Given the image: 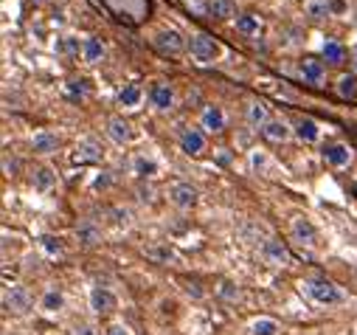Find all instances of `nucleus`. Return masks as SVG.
Wrapping results in <instances>:
<instances>
[{"instance_id": "obj_1", "label": "nucleus", "mask_w": 357, "mask_h": 335, "mask_svg": "<svg viewBox=\"0 0 357 335\" xmlns=\"http://www.w3.org/2000/svg\"><path fill=\"white\" fill-rule=\"evenodd\" d=\"M301 293H304L312 304H318V307H340V304H346L343 288H337L335 282H329V279H324V276H310V279H304V282H301Z\"/></svg>"}, {"instance_id": "obj_2", "label": "nucleus", "mask_w": 357, "mask_h": 335, "mask_svg": "<svg viewBox=\"0 0 357 335\" xmlns=\"http://www.w3.org/2000/svg\"><path fill=\"white\" fill-rule=\"evenodd\" d=\"M220 54H222V48L211 34H206V31H192L189 34V57L197 65H214L220 59Z\"/></svg>"}, {"instance_id": "obj_3", "label": "nucleus", "mask_w": 357, "mask_h": 335, "mask_svg": "<svg viewBox=\"0 0 357 335\" xmlns=\"http://www.w3.org/2000/svg\"><path fill=\"white\" fill-rule=\"evenodd\" d=\"M152 48L163 57H181L183 51H189V37H183L177 29H158L152 34Z\"/></svg>"}, {"instance_id": "obj_4", "label": "nucleus", "mask_w": 357, "mask_h": 335, "mask_svg": "<svg viewBox=\"0 0 357 335\" xmlns=\"http://www.w3.org/2000/svg\"><path fill=\"white\" fill-rule=\"evenodd\" d=\"M259 260L267 262L271 268H287V265L293 262L290 248H287L282 239H276V237H264V239L259 242Z\"/></svg>"}, {"instance_id": "obj_5", "label": "nucleus", "mask_w": 357, "mask_h": 335, "mask_svg": "<svg viewBox=\"0 0 357 335\" xmlns=\"http://www.w3.org/2000/svg\"><path fill=\"white\" fill-rule=\"evenodd\" d=\"M31 307H34V299H31V293H29V288L26 285H6L3 288V310L6 313H12V315H29L31 313Z\"/></svg>"}, {"instance_id": "obj_6", "label": "nucleus", "mask_w": 357, "mask_h": 335, "mask_svg": "<svg viewBox=\"0 0 357 335\" xmlns=\"http://www.w3.org/2000/svg\"><path fill=\"white\" fill-rule=\"evenodd\" d=\"M321 158L326 166H332V170H346V166H351V161H354V149L346 141H329L321 147Z\"/></svg>"}, {"instance_id": "obj_7", "label": "nucleus", "mask_w": 357, "mask_h": 335, "mask_svg": "<svg viewBox=\"0 0 357 335\" xmlns=\"http://www.w3.org/2000/svg\"><path fill=\"white\" fill-rule=\"evenodd\" d=\"M169 203L177 211H192L200 203V192H197V186H192L186 181H177V184L169 186Z\"/></svg>"}, {"instance_id": "obj_8", "label": "nucleus", "mask_w": 357, "mask_h": 335, "mask_svg": "<svg viewBox=\"0 0 357 335\" xmlns=\"http://www.w3.org/2000/svg\"><path fill=\"white\" fill-rule=\"evenodd\" d=\"M296 76L304 82V85H310V88H324V82H326V65L321 59H315V57H304L296 65Z\"/></svg>"}, {"instance_id": "obj_9", "label": "nucleus", "mask_w": 357, "mask_h": 335, "mask_svg": "<svg viewBox=\"0 0 357 335\" xmlns=\"http://www.w3.org/2000/svg\"><path fill=\"white\" fill-rule=\"evenodd\" d=\"M146 99H149V107L155 113H172L174 105H177L174 85H169V82H155V85L149 88V94H146Z\"/></svg>"}, {"instance_id": "obj_10", "label": "nucleus", "mask_w": 357, "mask_h": 335, "mask_svg": "<svg viewBox=\"0 0 357 335\" xmlns=\"http://www.w3.org/2000/svg\"><path fill=\"white\" fill-rule=\"evenodd\" d=\"M87 304H91V310L96 315H110V313L119 310V296L105 285H93L91 290H87Z\"/></svg>"}, {"instance_id": "obj_11", "label": "nucleus", "mask_w": 357, "mask_h": 335, "mask_svg": "<svg viewBox=\"0 0 357 335\" xmlns=\"http://www.w3.org/2000/svg\"><path fill=\"white\" fill-rule=\"evenodd\" d=\"M290 237H293V242H298L304 248H315L318 239H321V231H318V225L310 217L298 214V217L290 220Z\"/></svg>"}, {"instance_id": "obj_12", "label": "nucleus", "mask_w": 357, "mask_h": 335, "mask_svg": "<svg viewBox=\"0 0 357 335\" xmlns=\"http://www.w3.org/2000/svg\"><path fill=\"white\" fill-rule=\"evenodd\" d=\"M70 161H73L76 166H87V163H102V161H105V149H102V144H99L96 138H82V141L73 147V155H70Z\"/></svg>"}, {"instance_id": "obj_13", "label": "nucleus", "mask_w": 357, "mask_h": 335, "mask_svg": "<svg viewBox=\"0 0 357 335\" xmlns=\"http://www.w3.org/2000/svg\"><path fill=\"white\" fill-rule=\"evenodd\" d=\"M177 144L186 155H203L206 147H208V138H206V130L203 127H183L181 135H177Z\"/></svg>"}, {"instance_id": "obj_14", "label": "nucleus", "mask_w": 357, "mask_h": 335, "mask_svg": "<svg viewBox=\"0 0 357 335\" xmlns=\"http://www.w3.org/2000/svg\"><path fill=\"white\" fill-rule=\"evenodd\" d=\"M200 127H203L206 133H211V135L225 133V127H228V113H225V107H222V105H206V107L200 110Z\"/></svg>"}, {"instance_id": "obj_15", "label": "nucleus", "mask_w": 357, "mask_h": 335, "mask_svg": "<svg viewBox=\"0 0 357 335\" xmlns=\"http://www.w3.org/2000/svg\"><path fill=\"white\" fill-rule=\"evenodd\" d=\"M105 133H107V138H110L116 147H127V144L135 138L132 124H130L124 116H107V119H105Z\"/></svg>"}, {"instance_id": "obj_16", "label": "nucleus", "mask_w": 357, "mask_h": 335, "mask_svg": "<svg viewBox=\"0 0 357 335\" xmlns=\"http://www.w3.org/2000/svg\"><path fill=\"white\" fill-rule=\"evenodd\" d=\"M248 166L253 175H261V178H276V161L271 158V152L261 149V147H253L248 152Z\"/></svg>"}, {"instance_id": "obj_17", "label": "nucleus", "mask_w": 357, "mask_h": 335, "mask_svg": "<svg viewBox=\"0 0 357 335\" xmlns=\"http://www.w3.org/2000/svg\"><path fill=\"white\" fill-rule=\"evenodd\" d=\"M102 239H105V234H102V225L96 220L84 217L76 223V242L82 248H96V245H102Z\"/></svg>"}, {"instance_id": "obj_18", "label": "nucleus", "mask_w": 357, "mask_h": 335, "mask_svg": "<svg viewBox=\"0 0 357 335\" xmlns=\"http://www.w3.org/2000/svg\"><path fill=\"white\" fill-rule=\"evenodd\" d=\"M65 304H68L65 290H62V288H56V285L45 288V290H43V296H40V302H37L40 313H45V315H59V313L65 310Z\"/></svg>"}, {"instance_id": "obj_19", "label": "nucleus", "mask_w": 357, "mask_h": 335, "mask_svg": "<svg viewBox=\"0 0 357 335\" xmlns=\"http://www.w3.org/2000/svg\"><path fill=\"white\" fill-rule=\"evenodd\" d=\"M56 184H59V175H56L54 166H48V163L34 166V172H31V189L34 192L48 195L51 189H56Z\"/></svg>"}, {"instance_id": "obj_20", "label": "nucleus", "mask_w": 357, "mask_h": 335, "mask_svg": "<svg viewBox=\"0 0 357 335\" xmlns=\"http://www.w3.org/2000/svg\"><path fill=\"white\" fill-rule=\"evenodd\" d=\"M293 133H296V138H298L301 144H318L321 135H324L321 124H318L312 116H298V119L293 121Z\"/></svg>"}, {"instance_id": "obj_21", "label": "nucleus", "mask_w": 357, "mask_h": 335, "mask_svg": "<svg viewBox=\"0 0 357 335\" xmlns=\"http://www.w3.org/2000/svg\"><path fill=\"white\" fill-rule=\"evenodd\" d=\"M56 149H59V135H56V133H51V130H37V133L31 135V152H34L37 158H51V155H56Z\"/></svg>"}, {"instance_id": "obj_22", "label": "nucleus", "mask_w": 357, "mask_h": 335, "mask_svg": "<svg viewBox=\"0 0 357 335\" xmlns=\"http://www.w3.org/2000/svg\"><path fill=\"white\" fill-rule=\"evenodd\" d=\"M261 135L267 138V141H273V144H287L290 138H296V133H293V124L287 121V119H271L264 127H261Z\"/></svg>"}, {"instance_id": "obj_23", "label": "nucleus", "mask_w": 357, "mask_h": 335, "mask_svg": "<svg viewBox=\"0 0 357 335\" xmlns=\"http://www.w3.org/2000/svg\"><path fill=\"white\" fill-rule=\"evenodd\" d=\"M132 175L138 178V181H152V178H158L160 175V163H158V158H152V155H146V152H138L135 158H132Z\"/></svg>"}, {"instance_id": "obj_24", "label": "nucleus", "mask_w": 357, "mask_h": 335, "mask_svg": "<svg viewBox=\"0 0 357 335\" xmlns=\"http://www.w3.org/2000/svg\"><path fill=\"white\" fill-rule=\"evenodd\" d=\"M144 99H146V94H144L141 85H135V82H127V85H121L119 94H116V102L124 110H138L144 105Z\"/></svg>"}, {"instance_id": "obj_25", "label": "nucleus", "mask_w": 357, "mask_h": 335, "mask_svg": "<svg viewBox=\"0 0 357 335\" xmlns=\"http://www.w3.org/2000/svg\"><path fill=\"white\" fill-rule=\"evenodd\" d=\"M271 119H273V116H271V107H267V102H261V99H250V102L245 105V121H248V127L261 130Z\"/></svg>"}, {"instance_id": "obj_26", "label": "nucleus", "mask_w": 357, "mask_h": 335, "mask_svg": "<svg viewBox=\"0 0 357 335\" xmlns=\"http://www.w3.org/2000/svg\"><path fill=\"white\" fill-rule=\"evenodd\" d=\"M107 59V45L102 37H84L82 45V62L84 65H102Z\"/></svg>"}, {"instance_id": "obj_27", "label": "nucleus", "mask_w": 357, "mask_h": 335, "mask_svg": "<svg viewBox=\"0 0 357 335\" xmlns=\"http://www.w3.org/2000/svg\"><path fill=\"white\" fill-rule=\"evenodd\" d=\"M146 257L155 260L158 265H177L181 262V254H177V248L169 245V242H155L146 248Z\"/></svg>"}, {"instance_id": "obj_28", "label": "nucleus", "mask_w": 357, "mask_h": 335, "mask_svg": "<svg viewBox=\"0 0 357 335\" xmlns=\"http://www.w3.org/2000/svg\"><path fill=\"white\" fill-rule=\"evenodd\" d=\"M206 15L211 20H236V0H206Z\"/></svg>"}, {"instance_id": "obj_29", "label": "nucleus", "mask_w": 357, "mask_h": 335, "mask_svg": "<svg viewBox=\"0 0 357 335\" xmlns=\"http://www.w3.org/2000/svg\"><path fill=\"white\" fill-rule=\"evenodd\" d=\"M234 26H236V31H239L242 37L256 40V37H259V31H261V17H259V15H253V12H239V15H236V20H234Z\"/></svg>"}, {"instance_id": "obj_30", "label": "nucleus", "mask_w": 357, "mask_h": 335, "mask_svg": "<svg viewBox=\"0 0 357 335\" xmlns=\"http://www.w3.org/2000/svg\"><path fill=\"white\" fill-rule=\"evenodd\" d=\"M304 17L312 23H324L332 17V0H304Z\"/></svg>"}, {"instance_id": "obj_31", "label": "nucleus", "mask_w": 357, "mask_h": 335, "mask_svg": "<svg viewBox=\"0 0 357 335\" xmlns=\"http://www.w3.org/2000/svg\"><path fill=\"white\" fill-rule=\"evenodd\" d=\"M279 332H282V324L271 315H256L248 324V335H279Z\"/></svg>"}, {"instance_id": "obj_32", "label": "nucleus", "mask_w": 357, "mask_h": 335, "mask_svg": "<svg viewBox=\"0 0 357 335\" xmlns=\"http://www.w3.org/2000/svg\"><path fill=\"white\" fill-rule=\"evenodd\" d=\"M37 245H40V251H43L48 260H59L65 254V242H62L59 234H40Z\"/></svg>"}, {"instance_id": "obj_33", "label": "nucleus", "mask_w": 357, "mask_h": 335, "mask_svg": "<svg viewBox=\"0 0 357 335\" xmlns=\"http://www.w3.org/2000/svg\"><path fill=\"white\" fill-rule=\"evenodd\" d=\"M321 54H324V62L326 65H340L346 59V45L335 37H326L324 45H321Z\"/></svg>"}, {"instance_id": "obj_34", "label": "nucleus", "mask_w": 357, "mask_h": 335, "mask_svg": "<svg viewBox=\"0 0 357 335\" xmlns=\"http://www.w3.org/2000/svg\"><path fill=\"white\" fill-rule=\"evenodd\" d=\"M82 45H84V40H79L73 34H62V37H56L54 51L59 57H82Z\"/></svg>"}, {"instance_id": "obj_35", "label": "nucleus", "mask_w": 357, "mask_h": 335, "mask_svg": "<svg viewBox=\"0 0 357 335\" xmlns=\"http://www.w3.org/2000/svg\"><path fill=\"white\" fill-rule=\"evenodd\" d=\"M335 94H337L340 99H346V102H354V99H357V73H354V70L343 73V76L335 82Z\"/></svg>"}, {"instance_id": "obj_36", "label": "nucleus", "mask_w": 357, "mask_h": 335, "mask_svg": "<svg viewBox=\"0 0 357 335\" xmlns=\"http://www.w3.org/2000/svg\"><path fill=\"white\" fill-rule=\"evenodd\" d=\"M304 43V29L301 26H284L279 31V45L282 48H298Z\"/></svg>"}, {"instance_id": "obj_37", "label": "nucleus", "mask_w": 357, "mask_h": 335, "mask_svg": "<svg viewBox=\"0 0 357 335\" xmlns=\"http://www.w3.org/2000/svg\"><path fill=\"white\" fill-rule=\"evenodd\" d=\"M0 166H3V175L6 178H17L23 172V161L15 152H3V158H0Z\"/></svg>"}, {"instance_id": "obj_38", "label": "nucleus", "mask_w": 357, "mask_h": 335, "mask_svg": "<svg viewBox=\"0 0 357 335\" xmlns=\"http://www.w3.org/2000/svg\"><path fill=\"white\" fill-rule=\"evenodd\" d=\"M65 94L70 102H82L87 96V82L84 79H68L65 82Z\"/></svg>"}, {"instance_id": "obj_39", "label": "nucleus", "mask_w": 357, "mask_h": 335, "mask_svg": "<svg viewBox=\"0 0 357 335\" xmlns=\"http://www.w3.org/2000/svg\"><path fill=\"white\" fill-rule=\"evenodd\" d=\"M110 217H113V223H116L119 228H130V225H132V211H130L127 206H113V209H110Z\"/></svg>"}, {"instance_id": "obj_40", "label": "nucleus", "mask_w": 357, "mask_h": 335, "mask_svg": "<svg viewBox=\"0 0 357 335\" xmlns=\"http://www.w3.org/2000/svg\"><path fill=\"white\" fill-rule=\"evenodd\" d=\"M217 296L220 299H225V302H239V288L234 285V282H220V288H217Z\"/></svg>"}, {"instance_id": "obj_41", "label": "nucleus", "mask_w": 357, "mask_h": 335, "mask_svg": "<svg viewBox=\"0 0 357 335\" xmlns=\"http://www.w3.org/2000/svg\"><path fill=\"white\" fill-rule=\"evenodd\" d=\"M105 335H135L124 321H110L107 327H105Z\"/></svg>"}, {"instance_id": "obj_42", "label": "nucleus", "mask_w": 357, "mask_h": 335, "mask_svg": "<svg viewBox=\"0 0 357 335\" xmlns=\"http://www.w3.org/2000/svg\"><path fill=\"white\" fill-rule=\"evenodd\" d=\"M138 200H141V203H152V200H155L152 186H138Z\"/></svg>"}, {"instance_id": "obj_43", "label": "nucleus", "mask_w": 357, "mask_h": 335, "mask_svg": "<svg viewBox=\"0 0 357 335\" xmlns=\"http://www.w3.org/2000/svg\"><path fill=\"white\" fill-rule=\"evenodd\" d=\"M73 335H99V329H96L93 324H79V327L73 329Z\"/></svg>"}, {"instance_id": "obj_44", "label": "nucleus", "mask_w": 357, "mask_h": 335, "mask_svg": "<svg viewBox=\"0 0 357 335\" xmlns=\"http://www.w3.org/2000/svg\"><path fill=\"white\" fill-rule=\"evenodd\" d=\"M110 175H113V172H102V178H96V181H93V186H96V189H107V186L113 184V178H110Z\"/></svg>"}, {"instance_id": "obj_45", "label": "nucleus", "mask_w": 357, "mask_h": 335, "mask_svg": "<svg viewBox=\"0 0 357 335\" xmlns=\"http://www.w3.org/2000/svg\"><path fill=\"white\" fill-rule=\"evenodd\" d=\"M346 12V0H332V17Z\"/></svg>"}, {"instance_id": "obj_46", "label": "nucleus", "mask_w": 357, "mask_h": 335, "mask_svg": "<svg viewBox=\"0 0 357 335\" xmlns=\"http://www.w3.org/2000/svg\"><path fill=\"white\" fill-rule=\"evenodd\" d=\"M34 3H48V0H34Z\"/></svg>"}]
</instances>
